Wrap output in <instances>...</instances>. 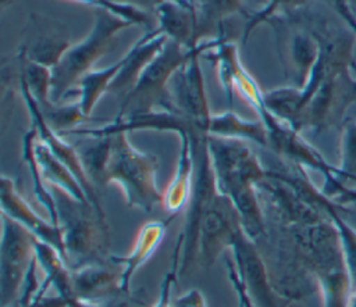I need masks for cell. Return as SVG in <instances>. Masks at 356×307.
Listing matches in <instances>:
<instances>
[{"label": "cell", "instance_id": "23", "mask_svg": "<svg viewBox=\"0 0 356 307\" xmlns=\"http://www.w3.org/2000/svg\"><path fill=\"white\" fill-rule=\"evenodd\" d=\"M339 211L341 210H338V206L335 204L327 208V215L331 218V221L334 222L339 232L349 276L352 283H356V229H353L345 222Z\"/></svg>", "mask_w": 356, "mask_h": 307}, {"label": "cell", "instance_id": "14", "mask_svg": "<svg viewBox=\"0 0 356 307\" xmlns=\"http://www.w3.org/2000/svg\"><path fill=\"white\" fill-rule=\"evenodd\" d=\"M177 135L179 139L177 168L167 190L163 193L161 203L171 215H177L184 208H188L195 183V157L191 139L185 129H181Z\"/></svg>", "mask_w": 356, "mask_h": 307}, {"label": "cell", "instance_id": "24", "mask_svg": "<svg viewBox=\"0 0 356 307\" xmlns=\"http://www.w3.org/2000/svg\"><path fill=\"white\" fill-rule=\"evenodd\" d=\"M323 1L327 6H330L335 11V14L343 21V24L348 25L352 29V32L356 35V22L348 8L346 0H323Z\"/></svg>", "mask_w": 356, "mask_h": 307}, {"label": "cell", "instance_id": "22", "mask_svg": "<svg viewBox=\"0 0 356 307\" xmlns=\"http://www.w3.org/2000/svg\"><path fill=\"white\" fill-rule=\"evenodd\" d=\"M70 46L71 43L65 39L42 38L31 49H28L26 46L24 47H25V54L28 60L51 69L63 57V54L68 50Z\"/></svg>", "mask_w": 356, "mask_h": 307}, {"label": "cell", "instance_id": "13", "mask_svg": "<svg viewBox=\"0 0 356 307\" xmlns=\"http://www.w3.org/2000/svg\"><path fill=\"white\" fill-rule=\"evenodd\" d=\"M120 275L121 267L110 258L107 261L71 269L74 293L85 301L92 299H106L114 294L128 296L120 288Z\"/></svg>", "mask_w": 356, "mask_h": 307}, {"label": "cell", "instance_id": "20", "mask_svg": "<svg viewBox=\"0 0 356 307\" xmlns=\"http://www.w3.org/2000/svg\"><path fill=\"white\" fill-rule=\"evenodd\" d=\"M337 169V179L343 186L345 182H356V119L342 122L341 161Z\"/></svg>", "mask_w": 356, "mask_h": 307}, {"label": "cell", "instance_id": "5", "mask_svg": "<svg viewBox=\"0 0 356 307\" xmlns=\"http://www.w3.org/2000/svg\"><path fill=\"white\" fill-rule=\"evenodd\" d=\"M63 193V192H61ZM60 225L64 231V260L71 269L107 261L110 253L108 225L90 207L81 204L63 193L57 199Z\"/></svg>", "mask_w": 356, "mask_h": 307}, {"label": "cell", "instance_id": "8", "mask_svg": "<svg viewBox=\"0 0 356 307\" xmlns=\"http://www.w3.org/2000/svg\"><path fill=\"white\" fill-rule=\"evenodd\" d=\"M18 83H19V90H21V96L22 100L26 106L28 114H29V119H31V126L35 128V131L38 132V138L40 142H43L47 149L54 154L56 158H58L74 175L75 178L79 181V183L82 185L90 206L93 207V210L97 213V215L103 219H106V214L104 210L102 207L100 199L97 196L96 188L92 183V181L89 179L85 167L82 164V160L79 157V151L78 149H75L72 144H70L63 135H60L58 132H56L44 119L42 111L39 110L36 101L33 100L24 78L21 76V74L18 75Z\"/></svg>", "mask_w": 356, "mask_h": 307}, {"label": "cell", "instance_id": "15", "mask_svg": "<svg viewBox=\"0 0 356 307\" xmlns=\"http://www.w3.org/2000/svg\"><path fill=\"white\" fill-rule=\"evenodd\" d=\"M210 136H220L227 139H238L250 142L260 147L270 149V138L263 122L250 121L239 117L236 113L228 110L224 113L211 114Z\"/></svg>", "mask_w": 356, "mask_h": 307}, {"label": "cell", "instance_id": "26", "mask_svg": "<svg viewBox=\"0 0 356 307\" xmlns=\"http://www.w3.org/2000/svg\"><path fill=\"white\" fill-rule=\"evenodd\" d=\"M117 1L135 6V7H138L140 10H145V11H154L160 4L165 3L167 0H117Z\"/></svg>", "mask_w": 356, "mask_h": 307}, {"label": "cell", "instance_id": "28", "mask_svg": "<svg viewBox=\"0 0 356 307\" xmlns=\"http://www.w3.org/2000/svg\"><path fill=\"white\" fill-rule=\"evenodd\" d=\"M352 69H353V72H355V75H356V63L353 61V64H352Z\"/></svg>", "mask_w": 356, "mask_h": 307}, {"label": "cell", "instance_id": "9", "mask_svg": "<svg viewBox=\"0 0 356 307\" xmlns=\"http://www.w3.org/2000/svg\"><path fill=\"white\" fill-rule=\"evenodd\" d=\"M0 203H1V214L7 215L22 228H25L36 240L43 242L53 249H56L64 258L65 247H64V231L61 225L51 222L50 219H43L32 207L26 203V200L18 192L14 181L3 175L0 182Z\"/></svg>", "mask_w": 356, "mask_h": 307}, {"label": "cell", "instance_id": "17", "mask_svg": "<svg viewBox=\"0 0 356 307\" xmlns=\"http://www.w3.org/2000/svg\"><path fill=\"white\" fill-rule=\"evenodd\" d=\"M121 67H122V57L106 68L89 71L79 79L76 86L67 96V97L75 96L76 99L75 101L78 103L82 114L88 119L92 115L100 97L110 90V86L115 79L117 74L120 72Z\"/></svg>", "mask_w": 356, "mask_h": 307}, {"label": "cell", "instance_id": "7", "mask_svg": "<svg viewBox=\"0 0 356 307\" xmlns=\"http://www.w3.org/2000/svg\"><path fill=\"white\" fill-rule=\"evenodd\" d=\"M36 239L19 224L1 214L0 288L3 306L11 304L25 283L36 258Z\"/></svg>", "mask_w": 356, "mask_h": 307}, {"label": "cell", "instance_id": "25", "mask_svg": "<svg viewBox=\"0 0 356 307\" xmlns=\"http://www.w3.org/2000/svg\"><path fill=\"white\" fill-rule=\"evenodd\" d=\"M174 307H206V304L203 294L197 289H191L175 300Z\"/></svg>", "mask_w": 356, "mask_h": 307}, {"label": "cell", "instance_id": "6", "mask_svg": "<svg viewBox=\"0 0 356 307\" xmlns=\"http://www.w3.org/2000/svg\"><path fill=\"white\" fill-rule=\"evenodd\" d=\"M243 225L234 203L217 190L202 207L197 231V256L213 265L225 250H231Z\"/></svg>", "mask_w": 356, "mask_h": 307}, {"label": "cell", "instance_id": "16", "mask_svg": "<svg viewBox=\"0 0 356 307\" xmlns=\"http://www.w3.org/2000/svg\"><path fill=\"white\" fill-rule=\"evenodd\" d=\"M35 153H36V158H38L42 175L46 182L51 183L53 186H57L60 192L65 193L75 201L85 206H90L89 199L82 185L75 178V175L58 158L54 157V154L47 149V146L43 142L39 140V138L36 139V143H35Z\"/></svg>", "mask_w": 356, "mask_h": 307}, {"label": "cell", "instance_id": "10", "mask_svg": "<svg viewBox=\"0 0 356 307\" xmlns=\"http://www.w3.org/2000/svg\"><path fill=\"white\" fill-rule=\"evenodd\" d=\"M154 14L156 28L167 39L188 50H193L202 43L195 0H167L154 10Z\"/></svg>", "mask_w": 356, "mask_h": 307}, {"label": "cell", "instance_id": "3", "mask_svg": "<svg viewBox=\"0 0 356 307\" xmlns=\"http://www.w3.org/2000/svg\"><path fill=\"white\" fill-rule=\"evenodd\" d=\"M216 38L203 40L196 49L188 50L181 44L167 40L159 54L147 64L135 86L122 99L117 118L129 117L172 106L170 83L174 75L196 53L206 54L216 44Z\"/></svg>", "mask_w": 356, "mask_h": 307}, {"label": "cell", "instance_id": "27", "mask_svg": "<svg viewBox=\"0 0 356 307\" xmlns=\"http://www.w3.org/2000/svg\"><path fill=\"white\" fill-rule=\"evenodd\" d=\"M346 4H348V8L356 22V0H346Z\"/></svg>", "mask_w": 356, "mask_h": 307}, {"label": "cell", "instance_id": "12", "mask_svg": "<svg viewBox=\"0 0 356 307\" xmlns=\"http://www.w3.org/2000/svg\"><path fill=\"white\" fill-rule=\"evenodd\" d=\"M172 218L174 217H171L170 219H157L146 222L139 229L134 247L127 256H110V260L121 267L120 288L125 294H129V283L132 276L142 265H145V263L153 256V253L161 244Z\"/></svg>", "mask_w": 356, "mask_h": 307}, {"label": "cell", "instance_id": "4", "mask_svg": "<svg viewBox=\"0 0 356 307\" xmlns=\"http://www.w3.org/2000/svg\"><path fill=\"white\" fill-rule=\"evenodd\" d=\"M132 26L125 19L104 11H95L90 32L78 43L71 44L58 63L51 68L50 97L54 103H64L79 79L92 71L95 63L107 53L117 33Z\"/></svg>", "mask_w": 356, "mask_h": 307}, {"label": "cell", "instance_id": "1", "mask_svg": "<svg viewBox=\"0 0 356 307\" xmlns=\"http://www.w3.org/2000/svg\"><path fill=\"white\" fill-rule=\"evenodd\" d=\"M209 153L217 189L229 197L246 235L257 242L267 233V215L257 190L267 169L250 147L238 139L210 136Z\"/></svg>", "mask_w": 356, "mask_h": 307}, {"label": "cell", "instance_id": "18", "mask_svg": "<svg viewBox=\"0 0 356 307\" xmlns=\"http://www.w3.org/2000/svg\"><path fill=\"white\" fill-rule=\"evenodd\" d=\"M38 139V132L33 126H29V129L25 132L22 138V160L28 167V171L32 178L33 185V193L39 204L47 211L49 219L54 224L60 225V214H58V206L57 199L53 196V193L49 190L46 181L42 175L36 153H35V143Z\"/></svg>", "mask_w": 356, "mask_h": 307}, {"label": "cell", "instance_id": "2", "mask_svg": "<svg viewBox=\"0 0 356 307\" xmlns=\"http://www.w3.org/2000/svg\"><path fill=\"white\" fill-rule=\"evenodd\" d=\"M108 150L103 163L97 186L115 183L131 208L152 213L163 203V193L156 182L157 158L136 149L127 132L108 135Z\"/></svg>", "mask_w": 356, "mask_h": 307}, {"label": "cell", "instance_id": "11", "mask_svg": "<svg viewBox=\"0 0 356 307\" xmlns=\"http://www.w3.org/2000/svg\"><path fill=\"white\" fill-rule=\"evenodd\" d=\"M167 40L168 39L157 28L146 31V33H143L122 56V67L113 81L108 92L124 99L135 86L147 64L164 47Z\"/></svg>", "mask_w": 356, "mask_h": 307}, {"label": "cell", "instance_id": "19", "mask_svg": "<svg viewBox=\"0 0 356 307\" xmlns=\"http://www.w3.org/2000/svg\"><path fill=\"white\" fill-rule=\"evenodd\" d=\"M199 19V38L200 40H207L206 38L211 32H221L222 22L238 13L243 15V0H195Z\"/></svg>", "mask_w": 356, "mask_h": 307}, {"label": "cell", "instance_id": "21", "mask_svg": "<svg viewBox=\"0 0 356 307\" xmlns=\"http://www.w3.org/2000/svg\"><path fill=\"white\" fill-rule=\"evenodd\" d=\"M76 3H82L85 6H90L95 10H104L108 11L127 22H129L132 26H142L146 31H152V18L149 17V13L145 10H140L135 6L121 3L117 0H71Z\"/></svg>", "mask_w": 356, "mask_h": 307}]
</instances>
